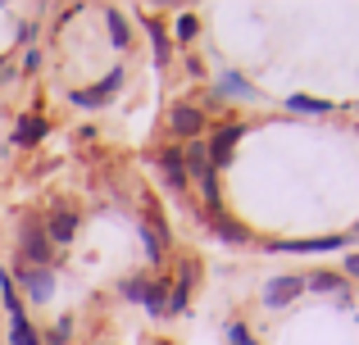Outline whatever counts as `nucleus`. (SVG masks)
Wrapping results in <instances>:
<instances>
[{
  "label": "nucleus",
  "mask_w": 359,
  "mask_h": 345,
  "mask_svg": "<svg viewBox=\"0 0 359 345\" xmlns=\"http://www.w3.org/2000/svg\"><path fill=\"white\" fill-rule=\"evenodd\" d=\"M18 250H23V264H32V268L55 264V250H50V241H46L41 213H23V218H18Z\"/></svg>",
  "instance_id": "nucleus-1"
},
{
  "label": "nucleus",
  "mask_w": 359,
  "mask_h": 345,
  "mask_svg": "<svg viewBox=\"0 0 359 345\" xmlns=\"http://www.w3.org/2000/svg\"><path fill=\"white\" fill-rule=\"evenodd\" d=\"M168 132H173L177 146L205 141V132H210V118L196 109V100H173V105H168Z\"/></svg>",
  "instance_id": "nucleus-2"
},
{
  "label": "nucleus",
  "mask_w": 359,
  "mask_h": 345,
  "mask_svg": "<svg viewBox=\"0 0 359 345\" xmlns=\"http://www.w3.org/2000/svg\"><path fill=\"white\" fill-rule=\"evenodd\" d=\"M250 132L245 123H237V118H228V123H214V136L205 146H210V169L219 173V169H228L232 164V150H237V141Z\"/></svg>",
  "instance_id": "nucleus-3"
},
{
  "label": "nucleus",
  "mask_w": 359,
  "mask_h": 345,
  "mask_svg": "<svg viewBox=\"0 0 359 345\" xmlns=\"http://www.w3.org/2000/svg\"><path fill=\"white\" fill-rule=\"evenodd\" d=\"M41 227H46V241H50V250L60 255V250H69L73 237H78V213H73L64 200H55V209L41 218Z\"/></svg>",
  "instance_id": "nucleus-4"
},
{
  "label": "nucleus",
  "mask_w": 359,
  "mask_h": 345,
  "mask_svg": "<svg viewBox=\"0 0 359 345\" xmlns=\"http://www.w3.org/2000/svg\"><path fill=\"white\" fill-rule=\"evenodd\" d=\"M123 87V69H109L105 78L96 82V87H78V91H69V105H78V109H105L109 100H114V91Z\"/></svg>",
  "instance_id": "nucleus-5"
},
{
  "label": "nucleus",
  "mask_w": 359,
  "mask_h": 345,
  "mask_svg": "<svg viewBox=\"0 0 359 345\" xmlns=\"http://www.w3.org/2000/svg\"><path fill=\"white\" fill-rule=\"evenodd\" d=\"M351 237H309V241H264L269 255H332V250H346Z\"/></svg>",
  "instance_id": "nucleus-6"
},
{
  "label": "nucleus",
  "mask_w": 359,
  "mask_h": 345,
  "mask_svg": "<svg viewBox=\"0 0 359 345\" xmlns=\"http://www.w3.org/2000/svg\"><path fill=\"white\" fill-rule=\"evenodd\" d=\"M14 277H18V291H23L32 304H46V300L55 295V273H50V268H32V264H23Z\"/></svg>",
  "instance_id": "nucleus-7"
},
{
  "label": "nucleus",
  "mask_w": 359,
  "mask_h": 345,
  "mask_svg": "<svg viewBox=\"0 0 359 345\" xmlns=\"http://www.w3.org/2000/svg\"><path fill=\"white\" fill-rule=\"evenodd\" d=\"M155 169H159V177L168 182V191H177L182 195L187 186H191V177H187V164H182V146H164V150L155 155Z\"/></svg>",
  "instance_id": "nucleus-8"
},
{
  "label": "nucleus",
  "mask_w": 359,
  "mask_h": 345,
  "mask_svg": "<svg viewBox=\"0 0 359 345\" xmlns=\"http://www.w3.org/2000/svg\"><path fill=\"white\" fill-rule=\"evenodd\" d=\"M305 291V273H282V277H269L264 282V304L269 309H287L296 295Z\"/></svg>",
  "instance_id": "nucleus-9"
},
{
  "label": "nucleus",
  "mask_w": 359,
  "mask_h": 345,
  "mask_svg": "<svg viewBox=\"0 0 359 345\" xmlns=\"http://www.w3.org/2000/svg\"><path fill=\"white\" fill-rule=\"evenodd\" d=\"M141 27H146L150 45H155V64L168 69V64H173V36H168V23L159 14H141Z\"/></svg>",
  "instance_id": "nucleus-10"
},
{
  "label": "nucleus",
  "mask_w": 359,
  "mask_h": 345,
  "mask_svg": "<svg viewBox=\"0 0 359 345\" xmlns=\"http://www.w3.org/2000/svg\"><path fill=\"white\" fill-rule=\"evenodd\" d=\"M214 91H219V100H259L255 82H245L237 69H223L219 78H214Z\"/></svg>",
  "instance_id": "nucleus-11"
},
{
  "label": "nucleus",
  "mask_w": 359,
  "mask_h": 345,
  "mask_svg": "<svg viewBox=\"0 0 359 345\" xmlns=\"http://www.w3.org/2000/svg\"><path fill=\"white\" fill-rule=\"evenodd\" d=\"M46 132H50L46 114H23V118L14 123V146H18V150H32V146L46 141Z\"/></svg>",
  "instance_id": "nucleus-12"
},
{
  "label": "nucleus",
  "mask_w": 359,
  "mask_h": 345,
  "mask_svg": "<svg viewBox=\"0 0 359 345\" xmlns=\"http://www.w3.org/2000/svg\"><path fill=\"white\" fill-rule=\"evenodd\" d=\"M205 227L214 232L219 241H228V246H250V227L245 223H237V218H228V213H219V218H205Z\"/></svg>",
  "instance_id": "nucleus-13"
},
{
  "label": "nucleus",
  "mask_w": 359,
  "mask_h": 345,
  "mask_svg": "<svg viewBox=\"0 0 359 345\" xmlns=\"http://www.w3.org/2000/svg\"><path fill=\"white\" fill-rule=\"evenodd\" d=\"M182 164H187V177H196V182H201L205 173H214L210 169V146H205V141H187L182 146Z\"/></svg>",
  "instance_id": "nucleus-14"
},
{
  "label": "nucleus",
  "mask_w": 359,
  "mask_h": 345,
  "mask_svg": "<svg viewBox=\"0 0 359 345\" xmlns=\"http://www.w3.org/2000/svg\"><path fill=\"white\" fill-rule=\"evenodd\" d=\"M105 27H109V45H114V50H128L132 45V27H128V18H123V9H114V5L105 9Z\"/></svg>",
  "instance_id": "nucleus-15"
},
{
  "label": "nucleus",
  "mask_w": 359,
  "mask_h": 345,
  "mask_svg": "<svg viewBox=\"0 0 359 345\" xmlns=\"http://www.w3.org/2000/svg\"><path fill=\"white\" fill-rule=\"evenodd\" d=\"M9 345H46L41 332H36V323L27 318V314H14L9 318Z\"/></svg>",
  "instance_id": "nucleus-16"
},
{
  "label": "nucleus",
  "mask_w": 359,
  "mask_h": 345,
  "mask_svg": "<svg viewBox=\"0 0 359 345\" xmlns=\"http://www.w3.org/2000/svg\"><path fill=\"white\" fill-rule=\"evenodd\" d=\"M168 286H173V282H168V277H150V286H146V300H141V304H146V314H150V318H164V304H168Z\"/></svg>",
  "instance_id": "nucleus-17"
},
{
  "label": "nucleus",
  "mask_w": 359,
  "mask_h": 345,
  "mask_svg": "<svg viewBox=\"0 0 359 345\" xmlns=\"http://www.w3.org/2000/svg\"><path fill=\"white\" fill-rule=\"evenodd\" d=\"M305 291L341 295V291H346V277H341V273H305Z\"/></svg>",
  "instance_id": "nucleus-18"
},
{
  "label": "nucleus",
  "mask_w": 359,
  "mask_h": 345,
  "mask_svg": "<svg viewBox=\"0 0 359 345\" xmlns=\"http://www.w3.org/2000/svg\"><path fill=\"white\" fill-rule=\"evenodd\" d=\"M0 304H5V314H9V318H14V314H23V300H18L14 273H9L5 264H0Z\"/></svg>",
  "instance_id": "nucleus-19"
},
{
  "label": "nucleus",
  "mask_w": 359,
  "mask_h": 345,
  "mask_svg": "<svg viewBox=\"0 0 359 345\" xmlns=\"http://www.w3.org/2000/svg\"><path fill=\"white\" fill-rule=\"evenodd\" d=\"M168 36H177V41H182V45H191L196 36H201V18H196L191 9H182V14L173 18V27H168Z\"/></svg>",
  "instance_id": "nucleus-20"
},
{
  "label": "nucleus",
  "mask_w": 359,
  "mask_h": 345,
  "mask_svg": "<svg viewBox=\"0 0 359 345\" xmlns=\"http://www.w3.org/2000/svg\"><path fill=\"white\" fill-rule=\"evenodd\" d=\"M287 100V109H296V114H332V100H318V96H282Z\"/></svg>",
  "instance_id": "nucleus-21"
},
{
  "label": "nucleus",
  "mask_w": 359,
  "mask_h": 345,
  "mask_svg": "<svg viewBox=\"0 0 359 345\" xmlns=\"http://www.w3.org/2000/svg\"><path fill=\"white\" fill-rule=\"evenodd\" d=\"M41 341L46 345H69L73 341V318H69V314H60V318H55V328L41 332Z\"/></svg>",
  "instance_id": "nucleus-22"
},
{
  "label": "nucleus",
  "mask_w": 359,
  "mask_h": 345,
  "mask_svg": "<svg viewBox=\"0 0 359 345\" xmlns=\"http://www.w3.org/2000/svg\"><path fill=\"white\" fill-rule=\"evenodd\" d=\"M146 286H150L146 277H123V282H118V295L137 304V300H146Z\"/></svg>",
  "instance_id": "nucleus-23"
},
{
  "label": "nucleus",
  "mask_w": 359,
  "mask_h": 345,
  "mask_svg": "<svg viewBox=\"0 0 359 345\" xmlns=\"http://www.w3.org/2000/svg\"><path fill=\"white\" fill-rule=\"evenodd\" d=\"M41 59H46V55H41V45H27V50H23V55H18V69H23V73H27V78H32V73H36V69H41Z\"/></svg>",
  "instance_id": "nucleus-24"
},
{
  "label": "nucleus",
  "mask_w": 359,
  "mask_h": 345,
  "mask_svg": "<svg viewBox=\"0 0 359 345\" xmlns=\"http://www.w3.org/2000/svg\"><path fill=\"white\" fill-rule=\"evenodd\" d=\"M228 345H259V341H255V332L245 323H228Z\"/></svg>",
  "instance_id": "nucleus-25"
},
{
  "label": "nucleus",
  "mask_w": 359,
  "mask_h": 345,
  "mask_svg": "<svg viewBox=\"0 0 359 345\" xmlns=\"http://www.w3.org/2000/svg\"><path fill=\"white\" fill-rule=\"evenodd\" d=\"M36 32H41V23H32V18H27V23H18V45H36Z\"/></svg>",
  "instance_id": "nucleus-26"
},
{
  "label": "nucleus",
  "mask_w": 359,
  "mask_h": 345,
  "mask_svg": "<svg viewBox=\"0 0 359 345\" xmlns=\"http://www.w3.org/2000/svg\"><path fill=\"white\" fill-rule=\"evenodd\" d=\"M182 69H187V78H205V59H201V55H187Z\"/></svg>",
  "instance_id": "nucleus-27"
},
{
  "label": "nucleus",
  "mask_w": 359,
  "mask_h": 345,
  "mask_svg": "<svg viewBox=\"0 0 359 345\" xmlns=\"http://www.w3.org/2000/svg\"><path fill=\"white\" fill-rule=\"evenodd\" d=\"M346 277H359V250L346 255Z\"/></svg>",
  "instance_id": "nucleus-28"
},
{
  "label": "nucleus",
  "mask_w": 359,
  "mask_h": 345,
  "mask_svg": "<svg viewBox=\"0 0 359 345\" xmlns=\"http://www.w3.org/2000/svg\"><path fill=\"white\" fill-rule=\"evenodd\" d=\"M0 78H5V59H0Z\"/></svg>",
  "instance_id": "nucleus-29"
},
{
  "label": "nucleus",
  "mask_w": 359,
  "mask_h": 345,
  "mask_svg": "<svg viewBox=\"0 0 359 345\" xmlns=\"http://www.w3.org/2000/svg\"><path fill=\"white\" fill-rule=\"evenodd\" d=\"M355 232H359V223H355Z\"/></svg>",
  "instance_id": "nucleus-30"
}]
</instances>
